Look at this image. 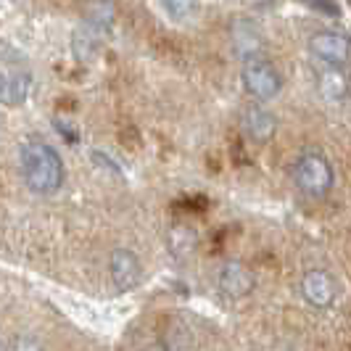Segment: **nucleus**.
Instances as JSON below:
<instances>
[{
    "instance_id": "obj_1",
    "label": "nucleus",
    "mask_w": 351,
    "mask_h": 351,
    "mask_svg": "<svg viewBox=\"0 0 351 351\" xmlns=\"http://www.w3.org/2000/svg\"><path fill=\"white\" fill-rule=\"evenodd\" d=\"M21 177L37 195H53L61 191L66 169L58 151L45 141H27L21 145Z\"/></svg>"
},
{
    "instance_id": "obj_2",
    "label": "nucleus",
    "mask_w": 351,
    "mask_h": 351,
    "mask_svg": "<svg viewBox=\"0 0 351 351\" xmlns=\"http://www.w3.org/2000/svg\"><path fill=\"white\" fill-rule=\"evenodd\" d=\"M291 177L296 182L301 193L306 198H325L333 188V164L330 158L325 156L322 151H304L296 161H293V169H291Z\"/></svg>"
},
{
    "instance_id": "obj_3",
    "label": "nucleus",
    "mask_w": 351,
    "mask_h": 351,
    "mask_svg": "<svg viewBox=\"0 0 351 351\" xmlns=\"http://www.w3.org/2000/svg\"><path fill=\"white\" fill-rule=\"evenodd\" d=\"M241 77H243V88L254 98H259V101H269V98H278L280 95L282 90L280 71H278V66L269 58H264V56H251V58H246Z\"/></svg>"
},
{
    "instance_id": "obj_4",
    "label": "nucleus",
    "mask_w": 351,
    "mask_h": 351,
    "mask_svg": "<svg viewBox=\"0 0 351 351\" xmlns=\"http://www.w3.org/2000/svg\"><path fill=\"white\" fill-rule=\"evenodd\" d=\"M309 53L325 66H346L351 58V37L333 29H322L309 37Z\"/></svg>"
},
{
    "instance_id": "obj_5",
    "label": "nucleus",
    "mask_w": 351,
    "mask_h": 351,
    "mask_svg": "<svg viewBox=\"0 0 351 351\" xmlns=\"http://www.w3.org/2000/svg\"><path fill=\"white\" fill-rule=\"evenodd\" d=\"M301 299L315 309H330L338 299V282L328 269H309L301 275Z\"/></svg>"
},
{
    "instance_id": "obj_6",
    "label": "nucleus",
    "mask_w": 351,
    "mask_h": 351,
    "mask_svg": "<svg viewBox=\"0 0 351 351\" xmlns=\"http://www.w3.org/2000/svg\"><path fill=\"white\" fill-rule=\"evenodd\" d=\"M217 288L228 299H246L256 288V275L243 262H225L217 272Z\"/></svg>"
},
{
    "instance_id": "obj_7",
    "label": "nucleus",
    "mask_w": 351,
    "mask_h": 351,
    "mask_svg": "<svg viewBox=\"0 0 351 351\" xmlns=\"http://www.w3.org/2000/svg\"><path fill=\"white\" fill-rule=\"evenodd\" d=\"M108 275L117 291H132L143 278L141 259L130 248H114L108 256Z\"/></svg>"
},
{
    "instance_id": "obj_8",
    "label": "nucleus",
    "mask_w": 351,
    "mask_h": 351,
    "mask_svg": "<svg viewBox=\"0 0 351 351\" xmlns=\"http://www.w3.org/2000/svg\"><path fill=\"white\" fill-rule=\"evenodd\" d=\"M317 95L328 104H343L351 95V77L343 66H322L317 71Z\"/></svg>"
},
{
    "instance_id": "obj_9",
    "label": "nucleus",
    "mask_w": 351,
    "mask_h": 351,
    "mask_svg": "<svg viewBox=\"0 0 351 351\" xmlns=\"http://www.w3.org/2000/svg\"><path fill=\"white\" fill-rule=\"evenodd\" d=\"M243 130L254 143H269L278 132V117L264 106H248L243 114Z\"/></svg>"
},
{
    "instance_id": "obj_10",
    "label": "nucleus",
    "mask_w": 351,
    "mask_h": 351,
    "mask_svg": "<svg viewBox=\"0 0 351 351\" xmlns=\"http://www.w3.org/2000/svg\"><path fill=\"white\" fill-rule=\"evenodd\" d=\"M32 93V74L24 69H0V101L24 104Z\"/></svg>"
},
{
    "instance_id": "obj_11",
    "label": "nucleus",
    "mask_w": 351,
    "mask_h": 351,
    "mask_svg": "<svg viewBox=\"0 0 351 351\" xmlns=\"http://www.w3.org/2000/svg\"><path fill=\"white\" fill-rule=\"evenodd\" d=\"M232 48H235L238 56H243V61L251 58V56H262V48H264L262 29L254 21H248V19H238L232 24Z\"/></svg>"
},
{
    "instance_id": "obj_12",
    "label": "nucleus",
    "mask_w": 351,
    "mask_h": 351,
    "mask_svg": "<svg viewBox=\"0 0 351 351\" xmlns=\"http://www.w3.org/2000/svg\"><path fill=\"white\" fill-rule=\"evenodd\" d=\"M195 246H198V235L188 225H175L167 230V248L177 262L191 259L195 254Z\"/></svg>"
},
{
    "instance_id": "obj_13",
    "label": "nucleus",
    "mask_w": 351,
    "mask_h": 351,
    "mask_svg": "<svg viewBox=\"0 0 351 351\" xmlns=\"http://www.w3.org/2000/svg\"><path fill=\"white\" fill-rule=\"evenodd\" d=\"M101 48V32L93 29L90 24H85L82 29H77L74 37H71V51L80 61H90Z\"/></svg>"
},
{
    "instance_id": "obj_14",
    "label": "nucleus",
    "mask_w": 351,
    "mask_h": 351,
    "mask_svg": "<svg viewBox=\"0 0 351 351\" xmlns=\"http://www.w3.org/2000/svg\"><path fill=\"white\" fill-rule=\"evenodd\" d=\"M88 24L93 29H98L101 35L108 32L111 24H114V3H111V0H98V3H93V5H90Z\"/></svg>"
},
{
    "instance_id": "obj_15",
    "label": "nucleus",
    "mask_w": 351,
    "mask_h": 351,
    "mask_svg": "<svg viewBox=\"0 0 351 351\" xmlns=\"http://www.w3.org/2000/svg\"><path fill=\"white\" fill-rule=\"evenodd\" d=\"M158 5L172 21H188L198 14V0H158Z\"/></svg>"
},
{
    "instance_id": "obj_16",
    "label": "nucleus",
    "mask_w": 351,
    "mask_h": 351,
    "mask_svg": "<svg viewBox=\"0 0 351 351\" xmlns=\"http://www.w3.org/2000/svg\"><path fill=\"white\" fill-rule=\"evenodd\" d=\"M11 351H45V349H43V343L37 338H32V335H19L16 341H14V346H11Z\"/></svg>"
},
{
    "instance_id": "obj_17",
    "label": "nucleus",
    "mask_w": 351,
    "mask_h": 351,
    "mask_svg": "<svg viewBox=\"0 0 351 351\" xmlns=\"http://www.w3.org/2000/svg\"><path fill=\"white\" fill-rule=\"evenodd\" d=\"M304 3H309L312 8H319V11H325V14H338L333 0H304Z\"/></svg>"
},
{
    "instance_id": "obj_18",
    "label": "nucleus",
    "mask_w": 351,
    "mask_h": 351,
    "mask_svg": "<svg viewBox=\"0 0 351 351\" xmlns=\"http://www.w3.org/2000/svg\"><path fill=\"white\" fill-rule=\"evenodd\" d=\"M143 351H169V349H167L164 343H151V346H145Z\"/></svg>"
}]
</instances>
